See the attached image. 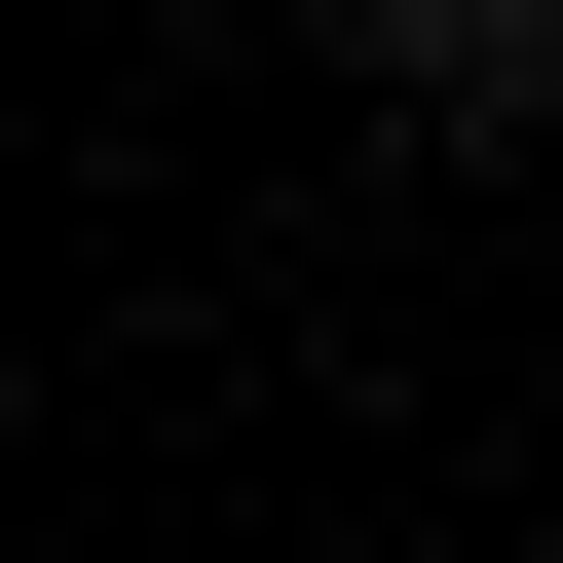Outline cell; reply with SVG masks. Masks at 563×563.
<instances>
[{
	"mask_svg": "<svg viewBox=\"0 0 563 563\" xmlns=\"http://www.w3.org/2000/svg\"><path fill=\"white\" fill-rule=\"evenodd\" d=\"M376 113H413V151H526V113H563V0H376Z\"/></svg>",
	"mask_w": 563,
	"mask_h": 563,
	"instance_id": "6da1fadb",
	"label": "cell"
}]
</instances>
